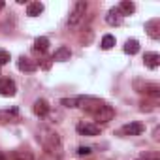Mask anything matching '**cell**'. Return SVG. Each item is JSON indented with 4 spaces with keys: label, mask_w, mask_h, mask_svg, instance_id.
Segmentation results:
<instances>
[{
    "label": "cell",
    "mask_w": 160,
    "mask_h": 160,
    "mask_svg": "<svg viewBox=\"0 0 160 160\" xmlns=\"http://www.w3.org/2000/svg\"><path fill=\"white\" fill-rule=\"evenodd\" d=\"M0 10H4V2H2V0H0Z\"/></svg>",
    "instance_id": "obj_26"
},
{
    "label": "cell",
    "mask_w": 160,
    "mask_h": 160,
    "mask_svg": "<svg viewBox=\"0 0 160 160\" xmlns=\"http://www.w3.org/2000/svg\"><path fill=\"white\" fill-rule=\"evenodd\" d=\"M60 104L64 108H77V96H73V98H62Z\"/></svg>",
    "instance_id": "obj_22"
},
{
    "label": "cell",
    "mask_w": 160,
    "mask_h": 160,
    "mask_svg": "<svg viewBox=\"0 0 160 160\" xmlns=\"http://www.w3.org/2000/svg\"><path fill=\"white\" fill-rule=\"evenodd\" d=\"M100 45H102V49H106V51H108V49H111V47L115 45V36L106 34V36L102 38V43H100Z\"/></svg>",
    "instance_id": "obj_21"
},
{
    "label": "cell",
    "mask_w": 160,
    "mask_h": 160,
    "mask_svg": "<svg viewBox=\"0 0 160 160\" xmlns=\"http://www.w3.org/2000/svg\"><path fill=\"white\" fill-rule=\"evenodd\" d=\"M87 8H89V4L85 2V0H77V2L73 4V8H72V12H70V17H68V27H70V28H75L79 23L85 19Z\"/></svg>",
    "instance_id": "obj_2"
},
{
    "label": "cell",
    "mask_w": 160,
    "mask_h": 160,
    "mask_svg": "<svg viewBox=\"0 0 160 160\" xmlns=\"http://www.w3.org/2000/svg\"><path fill=\"white\" fill-rule=\"evenodd\" d=\"M156 27H158V19H152V21H149V23L145 25V30H147V32H149V36H151V38H154V40H158Z\"/></svg>",
    "instance_id": "obj_20"
},
{
    "label": "cell",
    "mask_w": 160,
    "mask_h": 160,
    "mask_svg": "<svg viewBox=\"0 0 160 160\" xmlns=\"http://www.w3.org/2000/svg\"><path fill=\"white\" fill-rule=\"evenodd\" d=\"M136 160H149V158H145V156H141V158H136Z\"/></svg>",
    "instance_id": "obj_27"
},
{
    "label": "cell",
    "mask_w": 160,
    "mask_h": 160,
    "mask_svg": "<svg viewBox=\"0 0 160 160\" xmlns=\"http://www.w3.org/2000/svg\"><path fill=\"white\" fill-rule=\"evenodd\" d=\"M32 111H34L38 117H45V115L49 113V104H47V100L38 98V100L34 102V106H32Z\"/></svg>",
    "instance_id": "obj_10"
},
{
    "label": "cell",
    "mask_w": 160,
    "mask_h": 160,
    "mask_svg": "<svg viewBox=\"0 0 160 160\" xmlns=\"http://www.w3.org/2000/svg\"><path fill=\"white\" fill-rule=\"evenodd\" d=\"M40 139H42L43 149L49 151L51 154H60V152H62V141H60V136H58L55 130H51V128H42Z\"/></svg>",
    "instance_id": "obj_1"
},
{
    "label": "cell",
    "mask_w": 160,
    "mask_h": 160,
    "mask_svg": "<svg viewBox=\"0 0 160 160\" xmlns=\"http://www.w3.org/2000/svg\"><path fill=\"white\" fill-rule=\"evenodd\" d=\"M94 115V121L98 122V124H106V122H109V121H113V117H115V109L111 108V106H102L98 111H94L92 113Z\"/></svg>",
    "instance_id": "obj_4"
},
{
    "label": "cell",
    "mask_w": 160,
    "mask_h": 160,
    "mask_svg": "<svg viewBox=\"0 0 160 160\" xmlns=\"http://www.w3.org/2000/svg\"><path fill=\"white\" fill-rule=\"evenodd\" d=\"M47 49H49V40L45 36H40L34 40V51L36 53H45Z\"/></svg>",
    "instance_id": "obj_17"
},
{
    "label": "cell",
    "mask_w": 160,
    "mask_h": 160,
    "mask_svg": "<svg viewBox=\"0 0 160 160\" xmlns=\"http://www.w3.org/2000/svg\"><path fill=\"white\" fill-rule=\"evenodd\" d=\"M10 62V53L8 51H0V66H4Z\"/></svg>",
    "instance_id": "obj_23"
},
{
    "label": "cell",
    "mask_w": 160,
    "mask_h": 160,
    "mask_svg": "<svg viewBox=\"0 0 160 160\" xmlns=\"http://www.w3.org/2000/svg\"><path fill=\"white\" fill-rule=\"evenodd\" d=\"M0 160H4V154H2V152H0Z\"/></svg>",
    "instance_id": "obj_28"
},
{
    "label": "cell",
    "mask_w": 160,
    "mask_h": 160,
    "mask_svg": "<svg viewBox=\"0 0 160 160\" xmlns=\"http://www.w3.org/2000/svg\"><path fill=\"white\" fill-rule=\"evenodd\" d=\"M117 10H119V13H121V15H130V13H134V12H136V4H134V2H130V0H122V2L117 6Z\"/></svg>",
    "instance_id": "obj_15"
},
{
    "label": "cell",
    "mask_w": 160,
    "mask_h": 160,
    "mask_svg": "<svg viewBox=\"0 0 160 160\" xmlns=\"http://www.w3.org/2000/svg\"><path fill=\"white\" fill-rule=\"evenodd\" d=\"M143 62H145V66H147V68L156 70V68L160 66V55H158V53H154V51H149V53H145Z\"/></svg>",
    "instance_id": "obj_8"
},
{
    "label": "cell",
    "mask_w": 160,
    "mask_h": 160,
    "mask_svg": "<svg viewBox=\"0 0 160 160\" xmlns=\"http://www.w3.org/2000/svg\"><path fill=\"white\" fill-rule=\"evenodd\" d=\"M42 12H43V4L42 2H30L27 6V15L28 17H38Z\"/></svg>",
    "instance_id": "obj_16"
},
{
    "label": "cell",
    "mask_w": 160,
    "mask_h": 160,
    "mask_svg": "<svg viewBox=\"0 0 160 160\" xmlns=\"http://www.w3.org/2000/svg\"><path fill=\"white\" fill-rule=\"evenodd\" d=\"M15 121H19V111L17 109L0 111V122H15Z\"/></svg>",
    "instance_id": "obj_13"
},
{
    "label": "cell",
    "mask_w": 160,
    "mask_h": 160,
    "mask_svg": "<svg viewBox=\"0 0 160 160\" xmlns=\"http://www.w3.org/2000/svg\"><path fill=\"white\" fill-rule=\"evenodd\" d=\"M12 160H34V156L30 151H13Z\"/></svg>",
    "instance_id": "obj_19"
},
{
    "label": "cell",
    "mask_w": 160,
    "mask_h": 160,
    "mask_svg": "<svg viewBox=\"0 0 160 160\" xmlns=\"http://www.w3.org/2000/svg\"><path fill=\"white\" fill-rule=\"evenodd\" d=\"M77 134H81V136H100V126L94 124V122H79L75 126Z\"/></svg>",
    "instance_id": "obj_6"
},
{
    "label": "cell",
    "mask_w": 160,
    "mask_h": 160,
    "mask_svg": "<svg viewBox=\"0 0 160 160\" xmlns=\"http://www.w3.org/2000/svg\"><path fill=\"white\" fill-rule=\"evenodd\" d=\"M102 106H104V102L100 98H94V96H77V108L87 109L89 113L98 111Z\"/></svg>",
    "instance_id": "obj_3"
},
{
    "label": "cell",
    "mask_w": 160,
    "mask_h": 160,
    "mask_svg": "<svg viewBox=\"0 0 160 160\" xmlns=\"http://www.w3.org/2000/svg\"><path fill=\"white\" fill-rule=\"evenodd\" d=\"M17 68H19L21 72H36L38 64H36V62H32V60H30V58H27V57H21V58L17 60Z\"/></svg>",
    "instance_id": "obj_12"
},
{
    "label": "cell",
    "mask_w": 160,
    "mask_h": 160,
    "mask_svg": "<svg viewBox=\"0 0 160 160\" xmlns=\"http://www.w3.org/2000/svg\"><path fill=\"white\" fill-rule=\"evenodd\" d=\"M143 132H145V126L141 122H128L121 128V134H124V136H139Z\"/></svg>",
    "instance_id": "obj_7"
},
{
    "label": "cell",
    "mask_w": 160,
    "mask_h": 160,
    "mask_svg": "<svg viewBox=\"0 0 160 160\" xmlns=\"http://www.w3.org/2000/svg\"><path fill=\"white\" fill-rule=\"evenodd\" d=\"M106 23L111 25V27H119V25L122 23V15L119 13L117 8H111V10L108 12V15H106Z\"/></svg>",
    "instance_id": "obj_11"
},
{
    "label": "cell",
    "mask_w": 160,
    "mask_h": 160,
    "mask_svg": "<svg viewBox=\"0 0 160 160\" xmlns=\"http://www.w3.org/2000/svg\"><path fill=\"white\" fill-rule=\"evenodd\" d=\"M51 60H53V58H47V60H45V62L42 64V68H45V70H47V68L51 66Z\"/></svg>",
    "instance_id": "obj_25"
},
{
    "label": "cell",
    "mask_w": 160,
    "mask_h": 160,
    "mask_svg": "<svg viewBox=\"0 0 160 160\" xmlns=\"http://www.w3.org/2000/svg\"><path fill=\"white\" fill-rule=\"evenodd\" d=\"M91 152H92L91 147H83V145H81V147L77 149V154H79V156H85V154H91Z\"/></svg>",
    "instance_id": "obj_24"
},
{
    "label": "cell",
    "mask_w": 160,
    "mask_h": 160,
    "mask_svg": "<svg viewBox=\"0 0 160 160\" xmlns=\"http://www.w3.org/2000/svg\"><path fill=\"white\" fill-rule=\"evenodd\" d=\"M53 60H58V62H66V60H70L72 58V51H70V47H66V45H60L55 53H53V57H51Z\"/></svg>",
    "instance_id": "obj_9"
},
{
    "label": "cell",
    "mask_w": 160,
    "mask_h": 160,
    "mask_svg": "<svg viewBox=\"0 0 160 160\" xmlns=\"http://www.w3.org/2000/svg\"><path fill=\"white\" fill-rule=\"evenodd\" d=\"M139 92H143V94H147V96H152V98H158V96H160V87H158L156 83H145V85L139 89Z\"/></svg>",
    "instance_id": "obj_14"
},
{
    "label": "cell",
    "mask_w": 160,
    "mask_h": 160,
    "mask_svg": "<svg viewBox=\"0 0 160 160\" xmlns=\"http://www.w3.org/2000/svg\"><path fill=\"white\" fill-rule=\"evenodd\" d=\"M17 92V85L13 79L10 77H0V94L2 96H15Z\"/></svg>",
    "instance_id": "obj_5"
},
{
    "label": "cell",
    "mask_w": 160,
    "mask_h": 160,
    "mask_svg": "<svg viewBox=\"0 0 160 160\" xmlns=\"http://www.w3.org/2000/svg\"><path fill=\"white\" fill-rule=\"evenodd\" d=\"M138 51H139V42H138V40L132 38V40H128V42L124 43V53H126V55H136Z\"/></svg>",
    "instance_id": "obj_18"
}]
</instances>
